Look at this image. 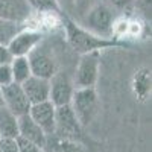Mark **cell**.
<instances>
[{"label": "cell", "instance_id": "obj_19", "mask_svg": "<svg viewBox=\"0 0 152 152\" xmlns=\"http://www.w3.org/2000/svg\"><path fill=\"white\" fill-rule=\"evenodd\" d=\"M32 11L40 12H59L56 0H26Z\"/></svg>", "mask_w": 152, "mask_h": 152}, {"label": "cell", "instance_id": "obj_9", "mask_svg": "<svg viewBox=\"0 0 152 152\" xmlns=\"http://www.w3.org/2000/svg\"><path fill=\"white\" fill-rule=\"evenodd\" d=\"M46 35L43 32L21 29L11 38V41L8 43V49L12 53V56H28L31 53V50L37 44H40Z\"/></svg>", "mask_w": 152, "mask_h": 152}, {"label": "cell", "instance_id": "obj_4", "mask_svg": "<svg viewBox=\"0 0 152 152\" xmlns=\"http://www.w3.org/2000/svg\"><path fill=\"white\" fill-rule=\"evenodd\" d=\"M99 69H100L99 50L82 53L78 62H76L75 72L72 73L75 88H93L99 78Z\"/></svg>", "mask_w": 152, "mask_h": 152}, {"label": "cell", "instance_id": "obj_21", "mask_svg": "<svg viewBox=\"0 0 152 152\" xmlns=\"http://www.w3.org/2000/svg\"><path fill=\"white\" fill-rule=\"evenodd\" d=\"M59 12H62L67 18H73V11H75V0H56Z\"/></svg>", "mask_w": 152, "mask_h": 152}, {"label": "cell", "instance_id": "obj_17", "mask_svg": "<svg viewBox=\"0 0 152 152\" xmlns=\"http://www.w3.org/2000/svg\"><path fill=\"white\" fill-rule=\"evenodd\" d=\"M21 31V24L0 20V44H8L11 38Z\"/></svg>", "mask_w": 152, "mask_h": 152}, {"label": "cell", "instance_id": "obj_16", "mask_svg": "<svg viewBox=\"0 0 152 152\" xmlns=\"http://www.w3.org/2000/svg\"><path fill=\"white\" fill-rule=\"evenodd\" d=\"M9 66H11V72H12L14 82H17V84H23L32 75L28 56H14Z\"/></svg>", "mask_w": 152, "mask_h": 152}, {"label": "cell", "instance_id": "obj_6", "mask_svg": "<svg viewBox=\"0 0 152 152\" xmlns=\"http://www.w3.org/2000/svg\"><path fill=\"white\" fill-rule=\"evenodd\" d=\"M50 91H49V100L55 107L70 105L72 96L75 93V84L72 79V73H67L66 70H58L52 78L49 79Z\"/></svg>", "mask_w": 152, "mask_h": 152}, {"label": "cell", "instance_id": "obj_11", "mask_svg": "<svg viewBox=\"0 0 152 152\" xmlns=\"http://www.w3.org/2000/svg\"><path fill=\"white\" fill-rule=\"evenodd\" d=\"M32 12L26 0H0V20L23 24Z\"/></svg>", "mask_w": 152, "mask_h": 152}, {"label": "cell", "instance_id": "obj_22", "mask_svg": "<svg viewBox=\"0 0 152 152\" xmlns=\"http://www.w3.org/2000/svg\"><path fill=\"white\" fill-rule=\"evenodd\" d=\"M14 82L12 78V72H11V66L9 64H3L0 66V87H5Z\"/></svg>", "mask_w": 152, "mask_h": 152}, {"label": "cell", "instance_id": "obj_8", "mask_svg": "<svg viewBox=\"0 0 152 152\" xmlns=\"http://www.w3.org/2000/svg\"><path fill=\"white\" fill-rule=\"evenodd\" d=\"M2 94H3V105L17 117L28 114L31 108V102L28 100L26 94H24L21 84L12 82L9 85L2 87Z\"/></svg>", "mask_w": 152, "mask_h": 152}, {"label": "cell", "instance_id": "obj_23", "mask_svg": "<svg viewBox=\"0 0 152 152\" xmlns=\"http://www.w3.org/2000/svg\"><path fill=\"white\" fill-rule=\"evenodd\" d=\"M102 2H105L114 11H123V9H128L134 3V0H102Z\"/></svg>", "mask_w": 152, "mask_h": 152}, {"label": "cell", "instance_id": "obj_7", "mask_svg": "<svg viewBox=\"0 0 152 152\" xmlns=\"http://www.w3.org/2000/svg\"><path fill=\"white\" fill-rule=\"evenodd\" d=\"M81 128L70 105L56 107L55 113V134L62 140H76L81 135Z\"/></svg>", "mask_w": 152, "mask_h": 152}, {"label": "cell", "instance_id": "obj_25", "mask_svg": "<svg viewBox=\"0 0 152 152\" xmlns=\"http://www.w3.org/2000/svg\"><path fill=\"white\" fill-rule=\"evenodd\" d=\"M12 58H14V56H12V53L9 52L8 44H0V66L11 64Z\"/></svg>", "mask_w": 152, "mask_h": 152}, {"label": "cell", "instance_id": "obj_12", "mask_svg": "<svg viewBox=\"0 0 152 152\" xmlns=\"http://www.w3.org/2000/svg\"><path fill=\"white\" fill-rule=\"evenodd\" d=\"M21 88H23L24 94H26L28 100L31 102V105L49 100V91H50L49 79L31 75L29 78L21 84Z\"/></svg>", "mask_w": 152, "mask_h": 152}, {"label": "cell", "instance_id": "obj_13", "mask_svg": "<svg viewBox=\"0 0 152 152\" xmlns=\"http://www.w3.org/2000/svg\"><path fill=\"white\" fill-rule=\"evenodd\" d=\"M18 137L26 138V140L38 145L40 148H44L47 143L46 132L34 122V119L29 116V113L18 117Z\"/></svg>", "mask_w": 152, "mask_h": 152}, {"label": "cell", "instance_id": "obj_27", "mask_svg": "<svg viewBox=\"0 0 152 152\" xmlns=\"http://www.w3.org/2000/svg\"><path fill=\"white\" fill-rule=\"evenodd\" d=\"M0 107H5V105H3V94H2V87H0Z\"/></svg>", "mask_w": 152, "mask_h": 152}, {"label": "cell", "instance_id": "obj_5", "mask_svg": "<svg viewBox=\"0 0 152 152\" xmlns=\"http://www.w3.org/2000/svg\"><path fill=\"white\" fill-rule=\"evenodd\" d=\"M70 108L73 110L81 126L88 125L96 116L99 108V97L93 88H75L70 100Z\"/></svg>", "mask_w": 152, "mask_h": 152}, {"label": "cell", "instance_id": "obj_15", "mask_svg": "<svg viewBox=\"0 0 152 152\" xmlns=\"http://www.w3.org/2000/svg\"><path fill=\"white\" fill-rule=\"evenodd\" d=\"M132 88L138 99H146L151 93V70L149 69H138L132 79Z\"/></svg>", "mask_w": 152, "mask_h": 152}, {"label": "cell", "instance_id": "obj_1", "mask_svg": "<svg viewBox=\"0 0 152 152\" xmlns=\"http://www.w3.org/2000/svg\"><path fill=\"white\" fill-rule=\"evenodd\" d=\"M76 23L96 37L113 40L116 32V11L105 2H99Z\"/></svg>", "mask_w": 152, "mask_h": 152}, {"label": "cell", "instance_id": "obj_10", "mask_svg": "<svg viewBox=\"0 0 152 152\" xmlns=\"http://www.w3.org/2000/svg\"><path fill=\"white\" fill-rule=\"evenodd\" d=\"M55 113H56V107L50 100L32 104L29 108V116L46 132L47 137L55 134Z\"/></svg>", "mask_w": 152, "mask_h": 152}, {"label": "cell", "instance_id": "obj_20", "mask_svg": "<svg viewBox=\"0 0 152 152\" xmlns=\"http://www.w3.org/2000/svg\"><path fill=\"white\" fill-rule=\"evenodd\" d=\"M15 143H17L18 152H43V148H40L38 145L26 140V138H23V137H17Z\"/></svg>", "mask_w": 152, "mask_h": 152}, {"label": "cell", "instance_id": "obj_2", "mask_svg": "<svg viewBox=\"0 0 152 152\" xmlns=\"http://www.w3.org/2000/svg\"><path fill=\"white\" fill-rule=\"evenodd\" d=\"M66 34H67V41L70 47L81 55L87 52H93V50L117 46V43H114L113 40H105V38L90 34L84 28H81L75 20L67 17H66Z\"/></svg>", "mask_w": 152, "mask_h": 152}, {"label": "cell", "instance_id": "obj_3", "mask_svg": "<svg viewBox=\"0 0 152 152\" xmlns=\"http://www.w3.org/2000/svg\"><path fill=\"white\" fill-rule=\"evenodd\" d=\"M28 59L31 64L32 75L40 76V78L50 79L59 70L55 50L50 49V46L46 43V38L31 50V53L28 55Z\"/></svg>", "mask_w": 152, "mask_h": 152}, {"label": "cell", "instance_id": "obj_26", "mask_svg": "<svg viewBox=\"0 0 152 152\" xmlns=\"http://www.w3.org/2000/svg\"><path fill=\"white\" fill-rule=\"evenodd\" d=\"M135 6L142 11L146 17L151 15V0H135Z\"/></svg>", "mask_w": 152, "mask_h": 152}, {"label": "cell", "instance_id": "obj_14", "mask_svg": "<svg viewBox=\"0 0 152 152\" xmlns=\"http://www.w3.org/2000/svg\"><path fill=\"white\" fill-rule=\"evenodd\" d=\"M18 137V117L6 107H0V138Z\"/></svg>", "mask_w": 152, "mask_h": 152}, {"label": "cell", "instance_id": "obj_18", "mask_svg": "<svg viewBox=\"0 0 152 152\" xmlns=\"http://www.w3.org/2000/svg\"><path fill=\"white\" fill-rule=\"evenodd\" d=\"M102 0H75V11H73V18L75 21H79L93 6H96Z\"/></svg>", "mask_w": 152, "mask_h": 152}, {"label": "cell", "instance_id": "obj_24", "mask_svg": "<svg viewBox=\"0 0 152 152\" xmlns=\"http://www.w3.org/2000/svg\"><path fill=\"white\" fill-rule=\"evenodd\" d=\"M0 152H18L15 138H0Z\"/></svg>", "mask_w": 152, "mask_h": 152}]
</instances>
